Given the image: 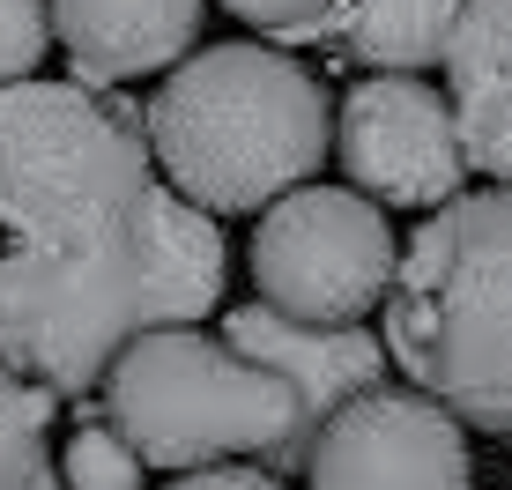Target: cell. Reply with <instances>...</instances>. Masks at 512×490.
<instances>
[{
    "instance_id": "1",
    "label": "cell",
    "mask_w": 512,
    "mask_h": 490,
    "mask_svg": "<svg viewBox=\"0 0 512 490\" xmlns=\"http://www.w3.org/2000/svg\"><path fill=\"white\" fill-rule=\"evenodd\" d=\"M386 357L438 409L512 431V186L446 201L386 283Z\"/></svg>"
},
{
    "instance_id": "2",
    "label": "cell",
    "mask_w": 512,
    "mask_h": 490,
    "mask_svg": "<svg viewBox=\"0 0 512 490\" xmlns=\"http://www.w3.org/2000/svg\"><path fill=\"white\" fill-rule=\"evenodd\" d=\"M141 127L186 201H201L208 216H245L320 171L334 119L297 60L268 45H208L201 60L171 67Z\"/></svg>"
},
{
    "instance_id": "3",
    "label": "cell",
    "mask_w": 512,
    "mask_h": 490,
    "mask_svg": "<svg viewBox=\"0 0 512 490\" xmlns=\"http://www.w3.org/2000/svg\"><path fill=\"white\" fill-rule=\"evenodd\" d=\"M104 424L149 468H305L297 387L201 327H149L104 372Z\"/></svg>"
},
{
    "instance_id": "4",
    "label": "cell",
    "mask_w": 512,
    "mask_h": 490,
    "mask_svg": "<svg viewBox=\"0 0 512 490\" xmlns=\"http://www.w3.org/2000/svg\"><path fill=\"white\" fill-rule=\"evenodd\" d=\"M149 186L141 112L90 82H0V223L15 245L119 238Z\"/></svg>"
},
{
    "instance_id": "5",
    "label": "cell",
    "mask_w": 512,
    "mask_h": 490,
    "mask_svg": "<svg viewBox=\"0 0 512 490\" xmlns=\"http://www.w3.org/2000/svg\"><path fill=\"white\" fill-rule=\"evenodd\" d=\"M156 327L141 238L15 245L0 260V364L52 394H90L112 357Z\"/></svg>"
},
{
    "instance_id": "6",
    "label": "cell",
    "mask_w": 512,
    "mask_h": 490,
    "mask_svg": "<svg viewBox=\"0 0 512 490\" xmlns=\"http://www.w3.org/2000/svg\"><path fill=\"white\" fill-rule=\"evenodd\" d=\"M394 231L379 201L342 186H297L260 216L253 238V283L260 305L305 327H357L394 283Z\"/></svg>"
},
{
    "instance_id": "7",
    "label": "cell",
    "mask_w": 512,
    "mask_h": 490,
    "mask_svg": "<svg viewBox=\"0 0 512 490\" xmlns=\"http://www.w3.org/2000/svg\"><path fill=\"white\" fill-rule=\"evenodd\" d=\"M312 490H468V446L431 394L372 387L320 424L305 453Z\"/></svg>"
},
{
    "instance_id": "8",
    "label": "cell",
    "mask_w": 512,
    "mask_h": 490,
    "mask_svg": "<svg viewBox=\"0 0 512 490\" xmlns=\"http://www.w3.org/2000/svg\"><path fill=\"white\" fill-rule=\"evenodd\" d=\"M342 164L379 208H446L468 156L453 134V104L416 75H372L342 104Z\"/></svg>"
},
{
    "instance_id": "9",
    "label": "cell",
    "mask_w": 512,
    "mask_h": 490,
    "mask_svg": "<svg viewBox=\"0 0 512 490\" xmlns=\"http://www.w3.org/2000/svg\"><path fill=\"white\" fill-rule=\"evenodd\" d=\"M223 342L238 357L268 364L297 387V416H305V453L320 439V424L342 401L386 387V349L364 335V327H305V320H282L275 305H238Z\"/></svg>"
},
{
    "instance_id": "10",
    "label": "cell",
    "mask_w": 512,
    "mask_h": 490,
    "mask_svg": "<svg viewBox=\"0 0 512 490\" xmlns=\"http://www.w3.org/2000/svg\"><path fill=\"white\" fill-rule=\"evenodd\" d=\"M453 134L468 171L512 186V0H468L446 38Z\"/></svg>"
},
{
    "instance_id": "11",
    "label": "cell",
    "mask_w": 512,
    "mask_h": 490,
    "mask_svg": "<svg viewBox=\"0 0 512 490\" xmlns=\"http://www.w3.org/2000/svg\"><path fill=\"white\" fill-rule=\"evenodd\" d=\"M52 30L75 52L82 82H127L186 60L201 0H52Z\"/></svg>"
},
{
    "instance_id": "12",
    "label": "cell",
    "mask_w": 512,
    "mask_h": 490,
    "mask_svg": "<svg viewBox=\"0 0 512 490\" xmlns=\"http://www.w3.org/2000/svg\"><path fill=\"white\" fill-rule=\"evenodd\" d=\"M134 238L149 260L156 327H193L223 297V231L208 223V208L186 201L179 186H149L134 208Z\"/></svg>"
},
{
    "instance_id": "13",
    "label": "cell",
    "mask_w": 512,
    "mask_h": 490,
    "mask_svg": "<svg viewBox=\"0 0 512 490\" xmlns=\"http://www.w3.org/2000/svg\"><path fill=\"white\" fill-rule=\"evenodd\" d=\"M468 0H342L327 38L364 60L372 75H416V67L446 60V38L461 23Z\"/></svg>"
},
{
    "instance_id": "14",
    "label": "cell",
    "mask_w": 512,
    "mask_h": 490,
    "mask_svg": "<svg viewBox=\"0 0 512 490\" xmlns=\"http://www.w3.org/2000/svg\"><path fill=\"white\" fill-rule=\"evenodd\" d=\"M45 424H52V387L0 364V490H67L52 476Z\"/></svg>"
},
{
    "instance_id": "15",
    "label": "cell",
    "mask_w": 512,
    "mask_h": 490,
    "mask_svg": "<svg viewBox=\"0 0 512 490\" xmlns=\"http://www.w3.org/2000/svg\"><path fill=\"white\" fill-rule=\"evenodd\" d=\"M60 483H67V490H134V483H141V453L119 439L112 424H82L75 439H67Z\"/></svg>"
},
{
    "instance_id": "16",
    "label": "cell",
    "mask_w": 512,
    "mask_h": 490,
    "mask_svg": "<svg viewBox=\"0 0 512 490\" xmlns=\"http://www.w3.org/2000/svg\"><path fill=\"white\" fill-rule=\"evenodd\" d=\"M52 0H0V82H23L45 60Z\"/></svg>"
},
{
    "instance_id": "17",
    "label": "cell",
    "mask_w": 512,
    "mask_h": 490,
    "mask_svg": "<svg viewBox=\"0 0 512 490\" xmlns=\"http://www.w3.org/2000/svg\"><path fill=\"white\" fill-rule=\"evenodd\" d=\"M223 8H231L238 23L268 30V38H327L342 0H223Z\"/></svg>"
},
{
    "instance_id": "18",
    "label": "cell",
    "mask_w": 512,
    "mask_h": 490,
    "mask_svg": "<svg viewBox=\"0 0 512 490\" xmlns=\"http://www.w3.org/2000/svg\"><path fill=\"white\" fill-rule=\"evenodd\" d=\"M171 490H282L260 461H208V468H186Z\"/></svg>"
}]
</instances>
